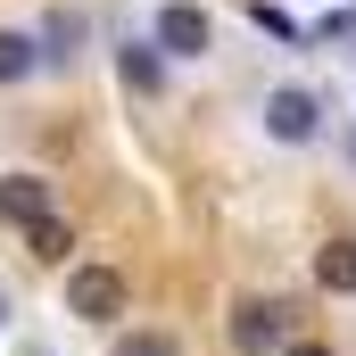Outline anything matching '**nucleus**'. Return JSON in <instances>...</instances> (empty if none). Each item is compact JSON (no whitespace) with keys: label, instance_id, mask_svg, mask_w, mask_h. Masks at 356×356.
Returning a JSON list of instances; mask_svg holds the SVG:
<instances>
[{"label":"nucleus","instance_id":"obj_1","mask_svg":"<svg viewBox=\"0 0 356 356\" xmlns=\"http://www.w3.org/2000/svg\"><path fill=\"white\" fill-rule=\"evenodd\" d=\"M124 298H133V290H124L116 266H67V315H75V323H116Z\"/></svg>","mask_w":356,"mask_h":356},{"label":"nucleus","instance_id":"obj_2","mask_svg":"<svg viewBox=\"0 0 356 356\" xmlns=\"http://www.w3.org/2000/svg\"><path fill=\"white\" fill-rule=\"evenodd\" d=\"M149 42H158L166 58H207V50H216V17H207L199 0H166L158 25H149Z\"/></svg>","mask_w":356,"mask_h":356},{"label":"nucleus","instance_id":"obj_3","mask_svg":"<svg viewBox=\"0 0 356 356\" xmlns=\"http://www.w3.org/2000/svg\"><path fill=\"white\" fill-rule=\"evenodd\" d=\"M232 348L241 356H282L290 348V307L282 298H241L232 307Z\"/></svg>","mask_w":356,"mask_h":356},{"label":"nucleus","instance_id":"obj_4","mask_svg":"<svg viewBox=\"0 0 356 356\" xmlns=\"http://www.w3.org/2000/svg\"><path fill=\"white\" fill-rule=\"evenodd\" d=\"M315 124H323V99L315 91H298V83L266 91V133L273 141H315Z\"/></svg>","mask_w":356,"mask_h":356},{"label":"nucleus","instance_id":"obj_5","mask_svg":"<svg viewBox=\"0 0 356 356\" xmlns=\"http://www.w3.org/2000/svg\"><path fill=\"white\" fill-rule=\"evenodd\" d=\"M0 224H17V232L50 224V182L42 175H0Z\"/></svg>","mask_w":356,"mask_h":356},{"label":"nucleus","instance_id":"obj_6","mask_svg":"<svg viewBox=\"0 0 356 356\" xmlns=\"http://www.w3.org/2000/svg\"><path fill=\"white\" fill-rule=\"evenodd\" d=\"M116 75H124V91L158 99V91H166V50H158V42H124V50H116Z\"/></svg>","mask_w":356,"mask_h":356},{"label":"nucleus","instance_id":"obj_7","mask_svg":"<svg viewBox=\"0 0 356 356\" xmlns=\"http://www.w3.org/2000/svg\"><path fill=\"white\" fill-rule=\"evenodd\" d=\"M75 42H83V17H75V8H58V17L42 25V67H67V58H75Z\"/></svg>","mask_w":356,"mask_h":356},{"label":"nucleus","instance_id":"obj_8","mask_svg":"<svg viewBox=\"0 0 356 356\" xmlns=\"http://www.w3.org/2000/svg\"><path fill=\"white\" fill-rule=\"evenodd\" d=\"M33 67H42V42L33 33H0V83H25Z\"/></svg>","mask_w":356,"mask_h":356},{"label":"nucleus","instance_id":"obj_9","mask_svg":"<svg viewBox=\"0 0 356 356\" xmlns=\"http://www.w3.org/2000/svg\"><path fill=\"white\" fill-rule=\"evenodd\" d=\"M315 282H323V290H356V241H332V249L315 257Z\"/></svg>","mask_w":356,"mask_h":356},{"label":"nucleus","instance_id":"obj_10","mask_svg":"<svg viewBox=\"0 0 356 356\" xmlns=\"http://www.w3.org/2000/svg\"><path fill=\"white\" fill-rule=\"evenodd\" d=\"M25 249H33L42 266H67V249H75V232H67V224L50 216V224H33V232H25Z\"/></svg>","mask_w":356,"mask_h":356},{"label":"nucleus","instance_id":"obj_11","mask_svg":"<svg viewBox=\"0 0 356 356\" xmlns=\"http://www.w3.org/2000/svg\"><path fill=\"white\" fill-rule=\"evenodd\" d=\"M249 25L273 33V42H307V33H298V17H290V8H273V0H249Z\"/></svg>","mask_w":356,"mask_h":356},{"label":"nucleus","instance_id":"obj_12","mask_svg":"<svg viewBox=\"0 0 356 356\" xmlns=\"http://www.w3.org/2000/svg\"><path fill=\"white\" fill-rule=\"evenodd\" d=\"M116 356H182V340H175V332H124Z\"/></svg>","mask_w":356,"mask_h":356},{"label":"nucleus","instance_id":"obj_13","mask_svg":"<svg viewBox=\"0 0 356 356\" xmlns=\"http://www.w3.org/2000/svg\"><path fill=\"white\" fill-rule=\"evenodd\" d=\"M282 356H332V348H323V340H290Z\"/></svg>","mask_w":356,"mask_h":356},{"label":"nucleus","instance_id":"obj_14","mask_svg":"<svg viewBox=\"0 0 356 356\" xmlns=\"http://www.w3.org/2000/svg\"><path fill=\"white\" fill-rule=\"evenodd\" d=\"M0 323H8V290H0Z\"/></svg>","mask_w":356,"mask_h":356},{"label":"nucleus","instance_id":"obj_15","mask_svg":"<svg viewBox=\"0 0 356 356\" xmlns=\"http://www.w3.org/2000/svg\"><path fill=\"white\" fill-rule=\"evenodd\" d=\"M348 158H356V133H348Z\"/></svg>","mask_w":356,"mask_h":356}]
</instances>
